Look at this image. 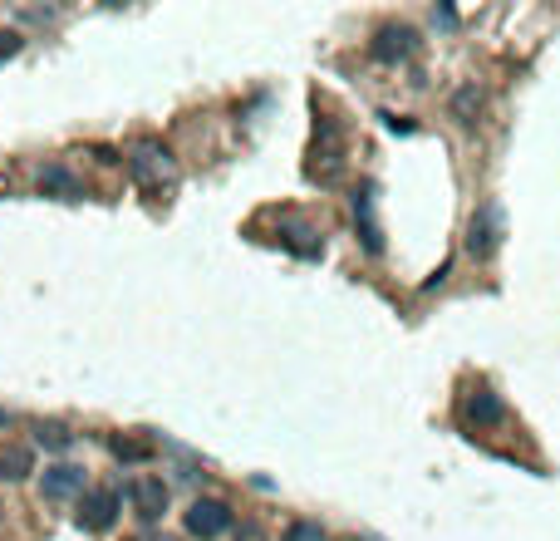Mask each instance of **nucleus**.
<instances>
[{
    "label": "nucleus",
    "mask_w": 560,
    "mask_h": 541,
    "mask_svg": "<svg viewBox=\"0 0 560 541\" xmlns=\"http://www.w3.org/2000/svg\"><path fill=\"white\" fill-rule=\"evenodd\" d=\"M413 50H418V35H413L408 25H384L379 40H374V55H379V60H408Z\"/></svg>",
    "instance_id": "obj_4"
},
{
    "label": "nucleus",
    "mask_w": 560,
    "mask_h": 541,
    "mask_svg": "<svg viewBox=\"0 0 560 541\" xmlns=\"http://www.w3.org/2000/svg\"><path fill=\"white\" fill-rule=\"evenodd\" d=\"M113 517H118V492H113V487H99V492H89V497L79 502V527H89V532L113 527Z\"/></svg>",
    "instance_id": "obj_3"
},
{
    "label": "nucleus",
    "mask_w": 560,
    "mask_h": 541,
    "mask_svg": "<svg viewBox=\"0 0 560 541\" xmlns=\"http://www.w3.org/2000/svg\"><path fill=\"white\" fill-rule=\"evenodd\" d=\"M133 502H138V517H148V522H153V517H163V512H168V487H163L158 478H138L133 482Z\"/></svg>",
    "instance_id": "obj_5"
},
{
    "label": "nucleus",
    "mask_w": 560,
    "mask_h": 541,
    "mask_svg": "<svg viewBox=\"0 0 560 541\" xmlns=\"http://www.w3.org/2000/svg\"><path fill=\"white\" fill-rule=\"evenodd\" d=\"M84 487V468H74V463H55V468H45V497H74Z\"/></svg>",
    "instance_id": "obj_6"
},
{
    "label": "nucleus",
    "mask_w": 560,
    "mask_h": 541,
    "mask_svg": "<svg viewBox=\"0 0 560 541\" xmlns=\"http://www.w3.org/2000/svg\"><path fill=\"white\" fill-rule=\"evenodd\" d=\"M285 541H325V532H320V527H310V522H295V527L285 532Z\"/></svg>",
    "instance_id": "obj_13"
},
{
    "label": "nucleus",
    "mask_w": 560,
    "mask_h": 541,
    "mask_svg": "<svg viewBox=\"0 0 560 541\" xmlns=\"http://www.w3.org/2000/svg\"><path fill=\"white\" fill-rule=\"evenodd\" d=\"M0 473L5 478H25L30 473V448H5L0 453Z\"/></svg>",
    "instance_id": "obj_10"
},
{
    "label": "nucleus",
    "mask_w": 560,
    "mask_h": 541,
    "mask_svg": "<svg viewBox=\"0 0 560 541\" xmlns=\"http://www.w3.org/2000/svg\"><path fill=\"white\" fill-rule=\"evenodd\" d=\"M40 187H55V192H74V178H69L64 168H50V173H40Z\"/></svg>",
    "instance_id": "obj_12"
},
{
    "label": "nucleus",
    "mask_w": 560,
    "mask_h": 541,
    "mask_svg": "<svg viewBox=\"0 0 560 541\" xmlns=\"http://www.w3.org/2000/svg\"><path fill=\"white\" fill-rule=\"evenodd\" d=\"M354 212H359V222H364V246H369V251H379V227H374V197H369V192H359V197H354Z\"/></svg>",
    "instance_id": "obj_9"
},
{
    "label": "nucleus",
    "mask_w": 560,
    "mask_h": 541,
    "mask_svg": "<svg viewBox=\"0 0 560 541\" xmlns=\"http://www.w3.org/2000/svg\"><path fill=\"white\" fill-rule=\"evenodd\" d=\"M148 541H177V537H148Z\"/></svg>",
    "instance_id": "obj_14"
},
{
    "label": "nucleus",
    "mask_w": 560,
    "mask_h": 541,
    "mask_svg": "<svg viewBox=\"0 0 560 541\" xmlns=\"http://www.w3.org/2000/svg\"><path fill=\"white\" fill-rule=\"evenodd\" d=\"M502 399L497 394H487V389H477L472 399H467V419L472 423H502Z\"/></svg>",
    "instance_id": "obj_7"
},
{
    "label": "nucleus",
    "mask_w": 560,
    "mask_h": 541,
    "mask_svg": "<svg viewBox=\"0 0 560 541\" xmlns=\"http://www.w3.org/2000/svg\"><path fill=\"white\" fill-rule=\"evenodd\" d=\"M226 527H231V507L226 502H217V497H197L192 507H187V532L202 541L222 537Z\"/></svg>",
    "instance_id": "obj_1"
},
{
    "label": "nucleus",
    "mask_w": 560,
    "mask_h": 541,
    "mask_svg": "<svg viewBox=\"0 0 560 541\" xmlns=\"http://www.w3.org/2000/svg\"><path fill=\"white\" fill-rule=\"evenodd\" d=\"M40 443H45V448H59V453H64V448L74 443V433H69L64 423H45V428H40Z\"/></svg>",
    "instance_id": "obj_11"
},
{
    "label": "nucleus",
    "mask_w": 560,
    "mask_h": 541,
    "mask_svg": "<svg viewBox=\"0 0 560 541\" xmlns=\"http://www.w3.org/2000/svg\"><path fill=\"white\" fill-rule=\"evenodd\" d=\"M497 222H502V212L497 207H482V217L472 222V251H492L497 246Z\"/></svg>",
    "instance_id": "obj_8"
},
{
    "label": "nucleus",
    "mask_w": 560,
    "mask_h": 541,
    "mask_svg": "<svg viewBox=\"0 0 560 541\" xmlns=\"http://www.w3.org/2000/svg\"><path fill=\"white\" fill-rule=\"evenodd\" d=\"M128 173L138 182H168L172 178V153L168 148H158V143H138L133 148V158H128Z\"/></svg>",
    "instance_id": "obj_2"
}]
</instances>
